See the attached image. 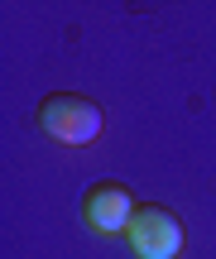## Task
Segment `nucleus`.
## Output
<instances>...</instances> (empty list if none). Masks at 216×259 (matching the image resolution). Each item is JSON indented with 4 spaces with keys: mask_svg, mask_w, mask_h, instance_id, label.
<instances>
[{
    "mask_svg": "<svg viewBox=\"0 0 216 259\" xmlns=\"http://www.w3.org/2000/svg\"><path fill=\"white\" fill-rule=\"evenodd\" d=\"M135 211H140V202L130 197V187H125V183H96V187H87V192H82V216H87V226L101 231V235L130 231Z\"/></svg>",
    "mask_w": 216,
    "mask_h": 259,
    "instance_id": "nucleus-3",
    "label": "nucleus"
},
{
    "mask_svg": "<svg viewBox=\"0 0 216 259\" xmlns=\"http://www.w3.org/2000/svg\"><path fill=\"white\" fill-rule=\"evenodd\" d=\"M125 240H130V250L140 259H178L183 254V221L163 202H144L135 211Z\"/></svg>",
    "mask_w": 216,
    "mask_h": 259,
    "instance_id": "nucleus-2",
    "label": "nucleus"
},
{
    "mask_svg": "<svg viewBox=\"0 0 216 259\" xmlns=\"http://www.w3.org/2000/svg\"><path fill=\"white\" fill-rule=\"evenodd\" d=\"M38 130L58 144H92L101 135V106L82 92H48L34 111Z\"/></svg>",
    "mask_w": 216,
    "mask_h": 259,
    "instance_id": "nucleus-1",
    "label": "nucleus"
}]
</instances>
